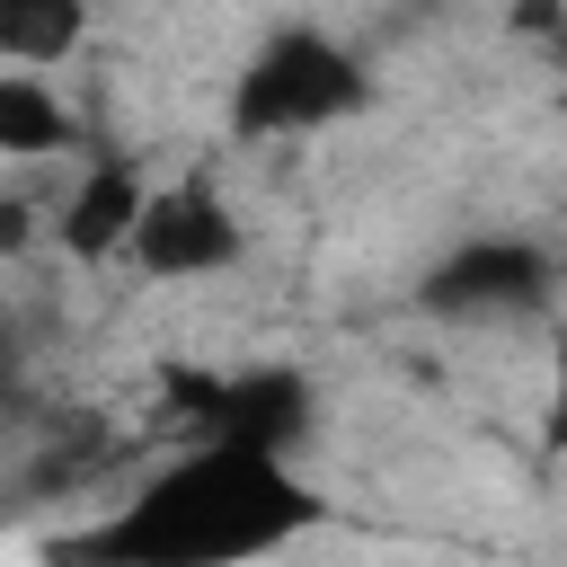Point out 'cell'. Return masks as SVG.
<instances>
[{
	"label": "cell",
	"instance_id": "6da1fadb",
	"mask_svg": "<svg viewBox=\"0 0 567 567\" xmlns=\"http://www.w3.org/2000/svg\"><path fill=\"white\" fill-rule=\"evenodd\" d=\"M319 523H328V496L301 478L292 452L195 434L133 496L80 523L62 540V567H257L310 540Z\"/></svg>",
	"mask_w": 567,
	"mask_h": 567
},
{
	"label": "cell",
	"instance_id": "7a4b0ae2",
	"mask_svg": "<svg viewBox=\"0 0 567 567\" xmlns=\"http://www.w3.org/2000/svg\"><path fill=\"white\" fill-rule=\"evenodd\" d=\"M372 97V71L346 35L292 18L275 35L248 44V62L230 71V97H221V124L239 142H310V133H337L346 115H363Z\"/></svg>",
	"mask_w": 567,
	"mask_h": 567
},
{
	"label": "cell",
	"instance_id": "3957f363",
	"mask_svg": "<svg viewBox=\"0 0 567 567\" xmlns=\"http://www.w3.org/2000/svg\"><path fill=\"white\" fill-rule=\"evenodd\" d=\"M248 257V221L213 177H151L142 230L124 248V266L142 284H213Z\"/></svg>",
	"mask_w": 567,
	"mask_h": 567
},
{
	"label": "cell",
	"instance_id": "277c9868",
	"mask_svg": "<svg viewBox=\"0 0 567 567\" xmlns=\"http://www.w3.org/2000/svg\"><path fill=\"white\" fill-rule=\"evenodd\" d=\"M532 301H549V266L532 239H470L425 275V310H443V319H487V310L505 319Z\"/></svg>",
	"mask_w": 567,
	"mask_h": 567
},
{
	"label": "cell",
	"instance_id": "5b68a950",
	"mask_svg": "<svg viewBox=\"0 0 567 567\" xmlns=\"http://www.w3.org/2000/svg\"><path fill=\"white\" fill-rule=\"evenodd\" d=\"M142 204H151V177H142L133 159H89V168L71 177L62 213H53L62 257H80V266H124V248H133V230H142Z\"/></svg>",
	"mask_w": 567,
	"mask_h": 567
},
{
	"label": "cell",
	"instance_id": "8992f818",
	"mask_svg": "<svg viewBox=\"0 0 567 567\" xmlns=\"http://www.w3.org/2000/svg\"><path fill=\"white\" fill-rule=\"evenodd\" d=\"M71 151V97L53 71H0V159H53Z\"/></svg>",
	"mask_w": 567,
	"mask_h": 567
},
{
	"label": "cell",
	"instance_id": "52a82bcc",
	"mask_svg": "<svg viewBox=\"0 0 567 567\" xmlns=\"http://www.w3.org/2000/svg\"><path fill=\"white\" fill-rule=\"evenodd\" d=\"M89 35V0H0V62L9 71H62Z\"/></svg>",
	"mask_w": 567,
	"mask_h": 567
},
{
	"label": "cell",
	"instance_id": "ba28073f",
	"mask_svg": "<svg viewBox=\"0 0 567 567\" xmlns=\"http://www.w3.org/2000/svg\"><path fill=\"white\" fill-rule=\"evenodd\" d=\"M540 452H567V319L549 337V390H540Z\"/></svg>",
	"mask_w": 567,
	"mask_h": 567
},
{
	"label": "cell",
	"instance_id": "9c48e42d",
	"mask_svg": "<svg viewBox=\"0 0 567 567\" xmlns=\"http://www.w3.org/2000/svg\"><path fill=\"white\" fill-rule=\"evenodd\" d=\"M558 106H567V62H558Z\"/></svg>",
	"mask_w": 567,
	"mask_h": 567
}]
</instances>
